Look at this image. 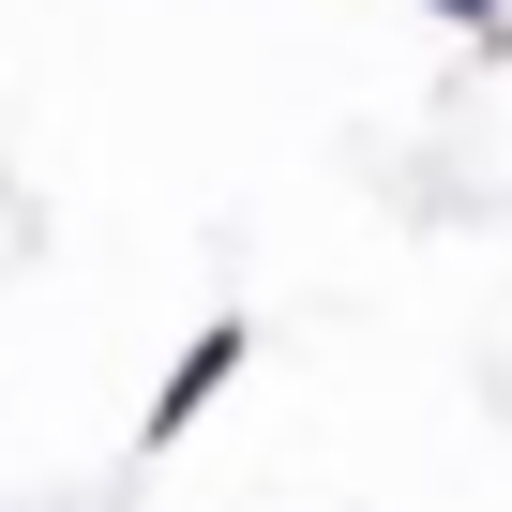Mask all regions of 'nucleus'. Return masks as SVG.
<instances>
[{"mask_svg": "<svg viewBox=\"0 0 512 512\" xmlns=\"http://www.w3.org/2000/svg\"><path fill=\"white\" fill-rule=\"evenodd\" d=\"M422 16H452V31H497V16H512V0H422Z\"/></svg>", "mask_w": 512, "mask_h": 512, "instance_id": "obj_2", "label": "nucleus"}, {"mask_svg": "<svg viewBox=\"0 0 512 512\" xmlns=\"http://www.w3.org/2000/svg\"><path fill=\"white\" fill-rule=\"evenodd\" d=\"M226 377H241V317H226V332H196V347H181V362H166V392H151V422H136V437H151V452H166V437H181V422H196V407H211V392H226Z\"/></svg>", "mask_w": 512, "mask_h": 512, "instance_id": "obj_1", "label": "nucleus"}]
</instances>
